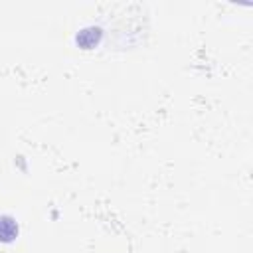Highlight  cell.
<instances>
[{"instance_id": "6da1fadb", "label": "cell", "mask_w": 253, "mask_h": 253, "mask_svg": "<svg viewBox=\"0 0 253 253\" xmlns=\"http://www.w3.org/2000/svg\"><path fill=\"white\" fill-rule=\"evenodd\" d=\"M18 235V223L10 215H0V241H12Z\"/></svg>"}]
</instances>
